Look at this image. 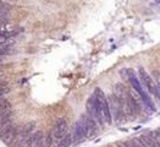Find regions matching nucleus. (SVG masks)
<instances>
[{"mask_svg": "<svg viewBox=\"0 0 160 147\" xmlns=\"http://www.w3.org/2000/svg\"><path fill=\"white\" fill-rule=\"evenodd\" d=\"M150 133H152L153 137H154V140H155L156 146H158V147H160V129H156V130L150 131Z\"/></svg>", "mask_w": 160, "mask_h": 147, "instance_id": "nucleus-14", "label": "nucleus"}, {"mask_svg": "<svg viewBox=\"0 0 160 147\" xmlns=\"http://www.w3.org/2000/svg\"><path fill=\"white\" fill-rule=\"evenodd\" d=\"M94 97L97 98L98 105H99V110H100V115L104 120V123L106 125H111L113 124V118L110 114V109H109V104H108V99H106V96L104 95V92L98 87L94 91Z\"/></svg>", "mask_w": 160, "mask_h": 147, "instance_id": "nucleus-2", "label": "nucleus"}, {"mask_svg": "<svg viewBox=\"0 0 160 147\" xmlns=\"http://www.w3.org/2000/svg\"><path fill=\"white\" fill-rule=\"evenodd\" d=\"M138 79H139V82L140 85L143 86V88L148 92V93L153 95L155 98L159 99L158 97V89H156V85L154 82V80L152 79V76L149 75V74L143 69V67H139L138 69Z\"/></svg>", "mask_w": 160, "mask_h": 147, "instance_id": "nucleus-3", "label": "nucleus"}, {"mask_svg": "<svg viewBox=\"0 0 160 147\" xmlns=\"http://www.w3.org/2000/svg\"><path fill=\"white\" fill-rule=\"evenodd\" d=\"M67 130H68L67 121H66L64 118H60V119L55 123L54 127H53V131H51L53 137L56 139V140H60L61 137H64V136L67 134Z\"/></svg>", "mask_w": 160, "mask_h": 147, "instance_id": "nucleus-7", "label": "nucleus"}, {"mask_svg": "<svg viewBox=\"0 0 160 147\" xmlns=\"http://www.w3.org/2000/svg\"><path fill=\"white\" fill-rule=\"evenodd\" d=\"M33 129H34V123H28L21 127L20 131H17L16 139L19 141V146H26L29 136L33 134Z\"/></svg>", "mask_w": 160, "mask_h": 147, "instance_id": "nucleus-6", "label": "nucleus"}, {"mask_svg": "<svg viewBox=\"0 0 160 147\" xmlns=\"http://www.w3.org/2000/svg\"><path fill=\"white\" fill-rule=\"evenodd\" d=\"M74 140H72V136H71V134H66L64 137H61L59 140V143H58V147H70L71 145H72Z\"/></svg>", "mask_w": 160, "mask_h": 147, "instance_id": "nucleus-10", "label": "nucleus"}, {"mask_svg": "<svg viewBox=\"0 0 160 147\" xmlns=\"http://www.w3.org/2000/svg\"><path fill=\"white\" fill-rule=\"evenodd\" d=\"M0 10L10 11V10H11V5H9L8 3H5L4 0H0Z\"/></svg>", "mask_w": 160, "mask_h": 147, "instance_id": "nucleus-17", "label": "nucleus"}, {"mask_svg": "<svg viewBox=\"0 0 160 147\" xmlns=\"http://www.w3.org/2000/svg\"><path fill=\"white\" fill-rule=\"evenodd\" d=\"M154 76H155V85H156V89H158V97H159V101H160V74L158 71L154 72Z\"/></svg>", "mask_w": 160, "mask_h": 147, "instance_id": "nucleus-13", "label": "nucleus"}, {"mask_svg": "<svg viewBox=\"0 0 160 147\" xmlns=\"http://www.w3.org/2000/svg\"><path fill=\"white\" fill-rule=\"evenodd\" d=\"M10 25L6 22V21H0V33L2 32H6V31H9L8 30V27H9Z\"/></svg>", "mask_w": 160, "mask_h": 147, "instance_id": "nucleus-19", "label": "nucleus"}, {"mask_svg": "<svg viewBox=\"0 0 160 147\" xmlns=\"http://www.w3.org/2000/svg\"><path fill=\"white\" fill-rule=\"evenodd\" d=\"M12 53L11 47H0V57H6Z\"/></svg>", "mask_w": 160, "mask_h": 147, "instance_id": "nucleus-15", "label": "nucleus"}, {"mask_svg": "<svg viewBox=\"0 0 160 147\" xmlns=\"http://www.w3.org/2000/svg\"><path fill=\"white\" fill-rule=\"evenodd\" d=\"M11 108V103L6 99V98H0V113L2 112H4V110H6V109H10Z\"/></svg>", "mask_w": 160, "mask_h": 147, "instance_id": "nucleus-12", "label": "nucleus"}, {"mask_svg": "<svg viewBox=\"0 0 160 147\" xmlns=\"http://www.w3.org/2000/svg\"><path fill=\"white\" fill-rule=\"evenodd\" d=\"M9 11H4V10H0V21H6L9 18Z\"/></svg>", "mask_w": 160, "mask_h": 147, "instance_id": "nucleus-18", "label": "nucleus"}, {"mask_svg": "<svg viewBox=\"0 0 160 147\" xmlns=\"http://www.w3.org/2000/svg\"><path fill=\"white\" fill-rule=\"evenodd\" d=\"M3 61V57H0V63H2Z\"/></svg>", "mask_w": 160, "mask_h": 147, "instance_id": "nucleus-20", "label": "nucleus"}, {"mask_svg": "<svg viewBox=\"0 0 160 147\" xmlns=\"http://www.w3.org/2000/svg\"><path fill=\"white\" fill-rule=\"evenodd\" d=\"M71 136H72V140L74 141H81L83 140L84 137H87V131H86V127L82 123V120H77L72 127V134H71Z\"/></svg>", "mask_w": 160, "mask_h": 147, "instance_id": "nucleus-8", "label": "nucleus"}, {"mask_svg": "<svg viewBox=\"0 0 160 147\" xmlns=\"http://www.w3.org/2000/svg\"><path fill=\"white\" fill-rule=\"evenodd\" d=\"M86 109H87V114L98 123L99 127L105 125V123H104V120H103V118L100 115L99 105H98V102H97V98L94 97V95H92L89 98H88V101L86 103Z\"/></svg>", "mask_w": 160, "mask_h": 147, "instance_id": "nucleus-4", "label": "nucleus"}, {"mask_svg": "<svg viewBox=\"0 0 160 147\" xmlns=\"http://www.w3.org/2000/svg\"><path fill=\"white\" fill-rule=\"evenodd\" d=\"M81 120H82V123H83V125H84V127H86V131H87V136H88V137L95 136V135L98 134L99 125H98V123H97L93 118H91L89 115L86 113V114H83V115L81 117Z\"/></svg>", "mask_w": 160, "mask_h": 147, "instance_id": "nucleus-5", "label": "nucleus"}, {"mask_svg": "<svg viewBox=\"0 0 160 147\" xmlns=\"http://www.w3.org/2000/svg\"><path fill=\"white\" fill-rule=\"evenodd\" d=\"M43 140H44V135L42 131H33L26 146L27 147H43Z\"/></svg>", "mask_w": 160, "mask_h": 147, "instance_id": "nucleus-9", "label": "nucleus"}, {"mask_svg": "<svg viewBox=\"0 0 160 147\" xmlns=\"http://www.w3.org/2000/svg\"><path fill=\"white\" fill-rule=\"evenodd\" d=\"M4 2H5V0H4Z\"/></svg>", "mask_w": 160, "mask_h": 147, "instance_id": "nucleus-21", "label": "nucleus"}, {"mask_svg": "<svg viewBox=\"0 0 160 147\" xmlns=\"http://www.w3.org/2000/svg\"><path fill=\"white\" fill-rule=\"evenodd\" d=\"M9 92H10V88H9L8 83L4 82V81H2V82H0V98L4 97V96H6Z\"/></svg>", "mask_w": 160, "mask_h": 147, "instance_id": "nucleus-11", "label": "nucleus"}, {"mask_svg": "<svg viewBox=\"0 0 160 147\" xmlns=\"http://www.w3.org/2000/svg\"><path fill=\"white\" fill-rule=\"evenodd\" d=\"M126 143H127V146H128V147H142V146H140V143H139V141H138L137 139H132V140L127 141Z\"/></svg>", "mask_w": 160, "mask_h": 147, "instance_id": "nucleus-16", "label": "nucleus"}, {"mask_svg": "<svg viewBox=\"0 0 160 147\" xmlns=\"http://www.w3.org/2000/svg\"><path fill=\"white\" fill-rule=\"evenodd\" d=\"M108 99V104H109V109H110V114L113 120L116 124H122V123H126V114H125V110H123L119 98L113 93L109 97H106Z\"/></svg>", "mask_w": 160, "mask_h": 147, "instance_id": "nucleus-1", "label": "nucleus"}]
</instances>
